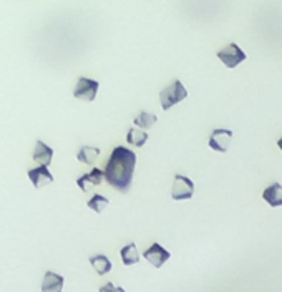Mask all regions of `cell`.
<instances>
[{"label": "cell", "mask_w": 282, "mask_h": 292, "mask_svg": "<svg viewBox=\"0 0 282 292\" xmlns=\"http://www.w3.org/2000/svg\"><path fill=\"white\" fill-rule=\"evenodd\" d=\"M138 156L135 151L124 146H117L110 155L108 163L105 166V181L120 193H128L133 183Z\"/></svg>", "instance_id": "6da1fadb"}, {"label": "cell", "mask_w": 282, "mask_h": 292, "mask_svg": "<svg viewBox=\"0 0 282 292\" xmlns=\"http://www.w3.org/2000/svg\"><path fill=\"white\" fill-rule=\"evenodd\" d=\"M184 98H188V90L184 88L181 80H174L169 86L161 90V93H160V101L164 111H168L171 106L183 101Z\"/></svg>", "instance_id": "7a4b0ae2"}, {"label": "cell", "mask_w": 282, "mask_h": 292, "mask_svg": "<svg viewBox=\"0 0 282 292\" xmlns=\"http://www.w3.org/2000/svg\"><path fill=\"white\" fill-rule=\"evenodd\" d=\"M98 86H100L98 80H91V78L80 77L77 82L75 90H73V96H75L77 100L93 101L96 98V93H98Z\"/></svg>", "instance_id": "3957f363"}, {"label": "cell", "mask_w": 282, "mask_h": 292, "mask_svg": "<svg viewBox=\"0 0 282 292\" xmlns=\"http://www.w3.org/2000/svg\"><path fill=\"white\" fill-rule=\"evenodd\" d=\"M194 194V183L188 176L183 174H174L173 188H171V198L174 201H184V199L193 198Z\"/></svg>", "instance_id": "277c9868"}, {"label": "cell", "mask_w": 282, "mask_h": 292, "mask_svg": "<svg viewBox=\"0 0 282 292\" xmlns=\"http://www.w3.org/2000/svg\"><path fill=\"white\" fill-rule=\"evenodd\" d=\"M218 58L223 62L228 68H234L238 67L239 63H242L244 60L247 58V55L242 52L241 47L236 43H229L228 47H224L223 50H219L218 53Z\"/></svg>", "instance_id": "5b68a950"}, {"label": "cell", "mask_w": 282, "mask_h": 292, "mask_svg": "<svg viewBox=\"0 0 282 292\" xmlns=\"http://www.w3.org/2000/svg\"><path fill=\"white\" fill-rule=\"evenodd\" d=\"M231 141H233V131L226 128H216L212 129L209 136V148L218 153H226L229 150Z\"/></svg>", "instance_id": "8992f818"}, {"label": "cell", "mask_w": 282, "mask_h": 292, "mask_svg": "<svg viewBox=\"0 0 282 292\" xmlns=\"http://www.w3.org/2000/svg\"><path fill=\"white\" fill-rule=\"evenodd\" d=\"M143 257H145L146 261L151 264V266H155L156 269H160L171 257V252L168 251V249H164L161 244L153 243L145 252H143Z\"/></svg>", "instance_id": "52a82bcc"}, {"label": "cell", "mask_w": 282, "mask_h": 292, "mask_svg": "<svg viewBox=\"0 0 282 292\" xmlns=\"http://www.w3.org/2000/svg\"><path fill=\"white\" fill-rule=\"evenodd\" d=\"M29 179L32 181V184L39 189L41 186H45L47 183H53V174L50 173L48 166H39V168H32L29 169Z\"/></svg>", "instance_id": "ba28073f"}, {"label": "cell", "mask_w": 282, "mask_h": 292, "mask_svg": "<svg viewBox=\"0 0 282 292\" xmlns=\"http://www.w3.org/2000/svg\"><path fill=\"white\" fill-rule=\"evenodd\" d=\"M103 179H105L103 171H101L100 168H95V169H91L90 173L80 176V178L77 179V184L83 193H88L91 186H98V184H101Z\"/></svg>", "instance_id": "9c48e42d"}, {"label": "cell", "mask_w": 282, "mask_h": 292, "mask_svg": "<svg viewBox=\"0 0 282 292\" xmlns=\"http://www.w3.org/2000/svg\"><path fill=\"white\" fill-rule=\"evenodd\" d=\"M65 279L63 276L55 274L52 271H47L41 281V292H62L63 291Z\"/></svg>", "instance_id": "30bf717a"}, {"label": "cell", "mask_w": 282, "mask_h": 292, "mask_svg": "<svg viewBox=\"0 0 282 292\" xmlns=\"http://www.w3.org/2000/svg\"><path fill=\"white\" fill-rule=\"evenodd\" d=\"M32 158H34V161H37L40 166H50L52 158H53V150L48 145H45L41 140H39L37 141V145H35V150H34Z\"/></svg>", "instance_id": "8fae6325"}, {"label": "cell", "mask_w": 282, "mask_h": 292, "mask_svg": "<svg viewBox=\"0 0 282 292\" xmlns=\"http://www.w3.org/2000/svg\"><path fill=\"white\" fill-rule=\"evenodd\" d=\"M262 199L272 208L282 206V186L279 183H272L271 186H267L262 193Z\"/></svg>", "instance_id": "7c38bea8"}, {"label": "cell", "mask_w": 282, "mask_h": 292, "mask_svg": "<svg viewBox=\"0 0 282 292\" xmlns=\"http://www.w3.org/2000/svg\"><path fill=\"white\" fill-rule=\"evenodd\" d=\"M120 256H121V261L124 266H131V264L140 262V252H138L136 244H133V243H129L124 246V248H121Z\"/></svg>", "instance_id": "4fadbf2b"}, {"label": "cell", "mask_w": 282, "mask_h": 292, "mask_svg": "<svg viewBox=\"0 0 282 292\" xmlns=\"http://www.w3.org/2000/svg\"><path fill=\"white\" fill-rule=\"evenodd\" d=\"M90 264L93 266V269H95L96 272H98L100 276L108 274V272L113 269L112 261H110V259L106 257V256H103V254H96V256H91L90 257Z\"/></svg>", "instance_id": "5bb4252c"}, {"label": "cell", "mask_w": 282, "mask_h": 292, "mask_svg": "<svg viewBox=\"0 0 282 292\" xmlns=\"http://www.w3.org/2000/svg\"><path fill=\"white\" fill-rule=\"evenodd\" d=\"M100 148L95 146H81L80 151L77 153V160L83 165H93L96 158L100 156Z\"/></svg>", "instance_id": "9a60e30c"}, {"label": "cell", "mask_w": 282, "mask_h": 292, "mask_svg": "<svg viewBox=\"0 0 282 292\" xmlns=\"http://www.w3.org/2000/svg\"><path fill=\"white\" fill-rule=\"evenodd\" d=\"M126 141L129 143V145L141 148V146H145V143L148 141V133H145V131H143V129H140V128H135V126H133V128L128 129Z\"/></svg>", "instance_id": "2e32d148"}, {"label": "cell", "mask_w": 282, "mask_h": 292, "mask_svg": "<svg viewBox=\"0 0 282 292\" xmlns=\"http://www.w3.org/2000/svg\"><path fill=\"white\" fill-rule=\"evenodd\" d=\"M156 115L155 113H148V111H141L138 117L133 120L135 122V125L138 128H141V129H150L153 125L156 123Z\"/></svg>", "instance_id": "e0dca14e"}, {"label": "cell", "mask_w": 282, "mask_h": 292, "mask_svg": "<svg viewBox=\"0 0 282 292\" xmlns=\"http://www.w3.org/2000/svg\"><path fill=\"white\" fill-rule=\"evenodd\" d=\"M108 205H110V201L103 196V194H95V196L88 201V208L90 209H93L95 212H103V209Z\"/></svg>", "instance_id": "ac0fdd59"}, {"label": "cell", "mask_w": 282, "mask_h": 292, "mask_svg": "<svg viewBox=\"0 0 282 292\" xmlns=\"http://www.w3.org/2000/svg\"><path fill=\"white\" fill-rule=\"evenodd\" d=\"M98 292H126L123 289V287H115L113 286V282H108L106 286L103 287H100V291Z\"/></svg>", "instance_id": "d6986e66"}, {"label": "cell", "mask_w": 282, "mask_h": 292, "mask_svg": "<svg viewBox=\"0 0 282 292\" xmlns=\"http://www.w3.org/2000/svg\"><path fill=\"white\" fill-rule=\"evenodd\" d=\"M277 146H279L281 151H282V138H279V141H277Z\"/></svg>", "instance_id": "ffe728a7"}]
</instances>
